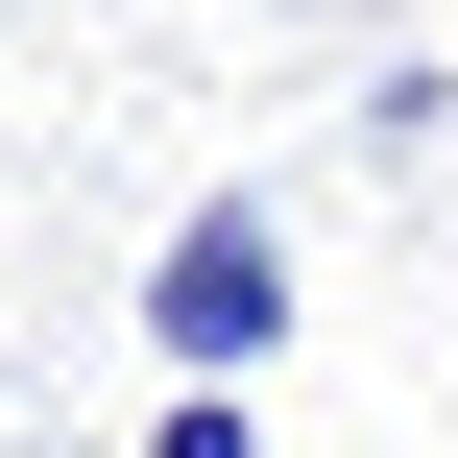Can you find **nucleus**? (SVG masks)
<instances>
[{
	"mask_svg": "<svg viewBox=\"0 0 458 458\" xmlns=\"http://www.w3.org/2000/svg\"><path fill=\"white\" fill-rule=\"evenodd\" d=\"M145 338H169L193 386H242V362L290 338V242H266L242 193H217V217H169V266H145Z\"/></svg>",
	"mask_w": 458,
	"mask_h": 458,
	"instance_id": "nucleus-1",
	"label": "nucleus"
},
{
	"mask_svg": "<svg viewBox=\"0 0 458 458\" xmlns=\"http://www.w3.org/2000/svg\"><path fill=\"white\" fill-rule=\"evenodd\" d=\"M169 458H266V435H242V411H169Z\"/></svg>",
	"mask_w": 458,
	"mask_h": 458,
	"instance_id": "nucleus-2",
	"label": "nucleus"
}]
</instances>
